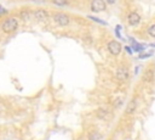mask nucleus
<instances>
[{"instance_id": "f257e3e1", "label": "nucleus", "mask_w": 155, "mask_h": 140, "mask_svg": "<svg viewBox=\"0 0 155 140\" xmlns=\"http://www.w3.org/2000/svg\"><path fill=\"white\" fill-rule=\"evenodd\" d=\"M18 28V21L13 17L6 18L2 23H1V30L4 33H12Z\"/></svg>"}, {"instance_id": "f03ea898", "label": "nucleus", "mask_w": 155, "mask_h": 140, "mask_svg": "<svg viewBox=\"0 0 155 140\" xmlns=\"http://www.w3.org/2000/svg\"><path fill=\"white\" fill-rule=\"evenodd\" d=\"M53 19H54V22H56L58 26H61V27H65V26H68L69 22H70L69 16L65 15V13H63V12L54 13V15H53Z\"/></svg>"}, {"instance_id": "7ed1b4c3", "label": "nucleus", "mask_w": 155, "mask_h": 140, "mask_svg": "<svg viewBox=\"0 0 155 140\" xmlns=\"http://www.w3.org/2000/svg\"><path fill=\"white\" fill-rule=\"evenodd\" d=\"M115 77H116V79L120 80V82H125V80H127L128 77H130L128 68L125 67V66H120V67L116 69V72H115Z\"/></svg>"}, {"instance_id": "20e7f679", "label": "nucleus", "mask_w": 155, "mask_h": 140, "mask_svg": "<svg viewBox=\"0 0 155 140\" xmlns=\"http://www.w3.org/2000/svg\"><path fill=\"white\" fill-rule=\"evenodd\" d=\"M33 17L38 21V22H44L46 19H48L50 17V13L46 11V10H42V9H39V10H35L33 11Z\"/></svg>"}, {"instance_id": "39448f33", "label": "nucleus", "mask_w": 155, "mask_h": 140, "mask_svg": "<svg viewBox=\"0 0 155 140\" xmlns=\"http://www.w3.org/2000/svg\"><path fill=\"white\" fill-rule=\"evenodd\" d=\"M108 50L113 56H117L121 52V44L116 40H111L108 43Z\"/></svg>"}, {"instance_id": "423d86ee", "label": "nucleus", "mask_w": 155, "mask_h": 140, "mask_svg": "<svg viewBox=\"0 0 155 140\" xmlns=\"http://www.w3.org/2000/svg\"><path fill=\"white\" fill-rule=\"evenodd\" d=\"M107 7L104 0H92L91 1V10L93 12H102Z\"/></svg>"}, {"instance_id": "0eeeda50", "label": "nucleus", "mask_w": 155, "mask_h": 140, "mask_svg": "<svg viewBox=\"0 0 155 140\" xmlns=\"http://www.w3.org/2000/svg\"><path fill=\"white\" fill-rule=\"evenodd\" d=\"M127 21H128V24L130 26H133L134 27V26H137L140 22V16L137 12H131L127 16Z\"/></svg>"}, {"instance_id": "6e6552de", "label": "nucleus", "mask_w": 155, "mask_h": 140, "mask_svg": "<svg viewBox=\"0 0 155 140\" xmlns=\"http://www.w3.org/2000/svg\"><path fill=\"white\" fill-rule=\"evenodd\" d=\"M137 99H133V100H131L130 102H128V105H127V107H126V110H125V114H132L134 111H136V108H137Z\"/></svg>"}, {"instance_id": "1a4fd4ad", "label": "nucleus", "mask_w": 155, "mask_h": 140, "mask_svg": "<svg viewBox=\"0 0 155 140\" xmlns=\"http://www.w3.org/2000/svg\"><path fill=\"white\" fill-rule=\"evenodd\" d=\"M19 17H21V19H23L24 22H28V21L31 19V17H33V12H30L29 10H23V11H21Z\"/></svg>"}, {"instance_id": "9d476101", "label": "nucleus", "mask_w": 155, "mask_h": 140, "mask_svg": "<svg viewBox=\"0 0 155 140\" xmlns=\"http://www.w3.org/2000/svg\"><path fill=\"white\" fill-rule=\"evenodd\" d=\"M96 113H97V117L101 119H107V118H109V114H110L109 111L105 108H98Z\"/></svg>"}, {"instance_id": "9b49d317", "label": "nucleus", "mask_w": 155, "mask_h": 140, "mask_svg": "<svg viewBox=\"0 0 155 140\" xmlns=\"http://www.w3.org/2000/svg\"><path fill=\"white\" fill-rule=\"evenodd\" d=\"M153 79H154V71L149 68V69L145 71V73L143 75V80L144 82H151Z\"/></svg>"}, {"instance_id": "f8f14e48", "label": "nucleus", "mask_w": 155, "mask_h": 140, "mask_svg": "<svg viewBox=\"0 0 155 140\" xmlns=\"http://www.w3.org/2000/svg\"><path fill=\"white\" fill-rule=\"evenodd\" d=\"M88 140H103V135L99 131H91L88 134Z\"/></svg>"}, {"instance_id": "ddd939ff", "label": "nucleus", "mask_w": 155, "mask_h": 140, "mask_svg": "<svg viewBox=\"0 0 155 140\" xmlns=\"http://www.w3.org/2000/svg\"><path fill=\"white\" fill-rule=\"evenodd\" d=\"M131 43H132V45H133V50H136V51H143V50H144V46L140 45V44H138V43L134 41L133 39H131Z\"/></svg>"}, {"instance_id": "4468645a", "label": "nucleus", "mask_w": 155, "mask_h": 140, "mask_svg": "<svg viewBox=\"0 0 155 140\" xmlns=\"http://www.w3.org/2000/svg\"><path fill=\"white\" fill-rule=\"evenodd\" d=\"M52 2L56 5V6H67L69 4L68 0H52Z\"/></svg>"}, {"instance_id": "2eb2a0df", "label": "nucleus", "mask_w": 155, "mask_h": 140, "mask_svg": "<svg viewBox=\"0 0 155 140\" xmlns=\"http://www.w3.org/2000/svg\"><path fill=\"white\" fill-rule=\"evenodd\" d=\"M90 19H92V21H94V22H97V23H101V24H107V22L105 21H103V19H99V18H97V17H93V16H87Z\"/></svg>"}, {"instance_id": "dca6fc26", "label": "nucleus", "mask_w": 155, "mask_h": 140, "mask_svg": "<svg viewBox=\"0 0 155 140\" xmlns=\"http://www.w3.org/2000/svg\"><path fill=\"white\" fill-rule=\"evenodd\" d=\"M148 33H149L153 38H155V23H154V24H151V26L148 28Z\"/></svg>"}, {"instance_id": "f3484780", "label": "nucleus", "mask_w": 155, "mask_h": 140, "mask_svg": "<svg viewBox=\"0 0 155 140\" xmlns=\"http://www.w3.org/2000/svg\"><path fill=\"white\" fill-rule=\"evenodd\" d=\"M122 102H124V100H122L121 97H117V99L114 101V103H113V105H114V107H120V106L122 105Z\"/></svg>"}, {"instance_id": "a211bd4d", "label": "nucleus", "mask_w": 155, "mask_h": 140, "mask_svg": "<svg viewBox=\"0 0 155 140\" xmlns=\"http://www.w3.org/2000/svg\"><path fill=\"white\" fill-rule=\"evenodd\" d=\"M151 55V52H148V54H142V55H139V58H145V57H149Z\"/></svg>"}, {"instance_id": "6ab92c4d", "label": "nucleus", "mask_w": 155, "mask_h": 140, "mask_svg": "<svg viewBox=\"0 0 155 140\" xmlns=\"http://www.w3.org/2000/svg\"><path fill=\"white\" fill-rule=\"evenodd\" d=\"M31 1H34V2H36V4H42V2H46V0H31Z\"/></svg>"}, {"instance_id": "aec40b11", "label": "nucleus", "mask_w": 155, "mask_h": 140, "mask_svg": "<svg viewBox=\"0 0 155 140\" xmlns=\"http://www.w3.org/2000/svg\"><path fill=\"white\" fill-rule=\"evenodd\" d=\"M5 12H6V10L2 9V6H0V15H1V13H5Z\"/></svg>"}, {"instance_id": "412c9836", "label": "nucleus", "mask_w": 155, "mask_h": 140, "mask_svg": "<svg viewBox=\"0 0 155 140\" xmlns=\"http://www.w3.org/2000/svg\"><path fill=\"white\" fill-rule=\"evenodd\" d=\"M126 50H127V52H128V54H132V50H131L128 46H126Z\"/></svg>"}, {"instance_id": "4be33fe9", "label": "nucleus", "mask_w": 155, "mask_h": 140, "mask_svg": "<svg viewBox=\"0 0 155 140\" xmlns=\"http://www.w3.org/2000/svg\"><path fill=\"white\" fill-rule=\"evenodd\" d=\"M107 1H108L109 4H114V2H115V0H107Z\"/></svg>"}, {"instance_id": "5701e85b", "label": "nucleus", "mask_w": 155, "mask_h": 140, "mask_svg": "<svg viewBox=\"0 0 155 140\" xmlns=\"http://www.w3.org/2000/svg\"><path fill=\"white\" fill-rule=\"evenodd\" d=\"M153 46H155V44H153Z\"/></svg>"}]
</instances>
